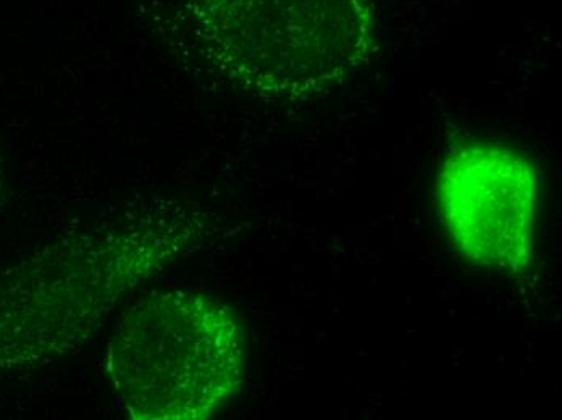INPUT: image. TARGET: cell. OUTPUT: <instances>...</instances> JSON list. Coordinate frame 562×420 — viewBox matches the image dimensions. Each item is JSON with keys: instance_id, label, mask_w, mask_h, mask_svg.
<instances>
[{"instance_id": "2", "label": "cell", "mask_w": 562, "mask_h": 420, "mask_svg": "<svg viewBox=\"0 0 562 420\" xmlns=\"http://www.w3.org/2000/svg\"><path fill=\"white\" fill-rule=\"evenodd\" d=\"M199 54L257 99L334 90L375 53L370 0H181Z\"/></svg>"}, {"instance_id": "5", "label": "cell", "mask_w": 562, "mask_h": 420, "mask_svg": "<svg viewBox=\"0 0 562 420\" xmlns=\"http://www.w3.org/2000/svg\"><path fill=\"white\" fill-rule=\"evenodd\" d=\"M0 186H2V170H0Z\"/></svg>"}, {"instance_id": "4", "label": "cell", "mask_w": 562, "mask_h": 420, "mask_svg": "<svg viewBox=\"0 0 562 420\" xmlns=\"http://www.w3.org/2000/svg\"><path fill=\"white\" fill-rule=\"evenodd\" d=\"M540 200L532 160L502 145L458 146L438 177L441 220L459 256L516 279L532 269Z\"/></svg>"}, {"instance_id": "1", "label": "cell", "mask_w": 562, "mask_h": 420, "mask_svg": "<svg viewBox=\"0 0 562 420\" xmlns=\"http://www.w3.org/2000/svg\"><path fill=\"white\" fill-rule=\"evenodd\" d=\"M212 234L205 212L162 203L58 238L0 272V371L77 353L126 296Z\"/></svg>"}, {"instance_id": "3", "label": "cell", "mask_w": 562, "mask_h": 420, "mask_svg": "<svg viewBox=\"0 0 562 420\" xmlns=\"http://www.w3.org/2000/svg\"><path fill=\"white\" fill-rule=\"evenodd\" d=\"M248 340L228 304L187 290L133 303L105 348V374L133 420H205L238 396Z\"/></svg>"}]
</instances>
